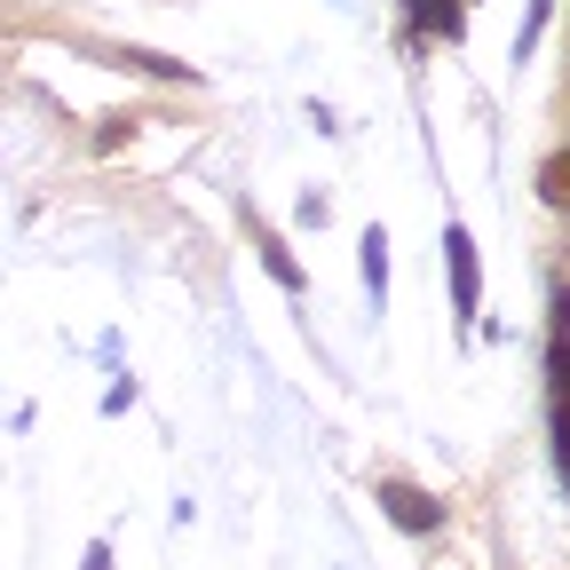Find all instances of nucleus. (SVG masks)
<instances>
[{
  "label": "nucleus",
  "mask_w": 570,
  "mask_h": 570,
  "mask_svg": "<svg viewBox=\"0 0 570 570\" xmlns=\"http://www.w3.org/2000/svg\"><path fill=\"white\" fill-rule=\"evenodd\" d=\"M444 254H452V309H460V317H475L483 285H475V246H468V230H460V223L444 230Z\"/></svg>",
  "instance_id": "obj_2"
},
{
  "label": "nucleus",
  "mask_w": 570,
  "mask_h": 570,
  "mask_svg": "<svg viewBox=\"0 0 570 570\" xmlns=\"http://www.w3.org/2000/svg\"><path fill=\"white\" fill-rule=\"evenodd\" d=\"M246 223H254V246H262V262H269V277L285 285V294H302V269H294V254H285V246H277V230L262 223V214H254V206H246Z\"/></svg>",
  "instance_id": "obj_3"
},
{
  "label": "nucleus",
  "mask_w": 570,
  "mask_h": 570,
  "mask_svg": "<svg viewBox=\"0 0 570 570\" xmlns=\"http://www.w3.org/2000/svg\"><path fill=\"white\" fill-rule=\"evenodd\" d=\"M381 508H389V523H396V531H412V539H428V531L444 523L436 491H420V483H404V475H381Z\"/></svg>",
  "instance_id": "obj_1"
},
{
  "label": "nucleus",
  "mask_w": 570,
  "mask_h": 570,
  "mask_svg": "<svg viewBox=\"0 0 570 570\" xmlns=\"http://www.w3.org/2000/svg\"><path fill=\"white\" fill-rule=\"evenodd\" d=\"M80 570H111V547H104V539H96V547H88V562H80Z\"/></svg>",
  "instance_id": "obj_5"
},
{
  "label": "nucleus",
  "mask_w": 570,
  "mask_h": 570,
  "mask_svg": "<svg viewBox=\"0 0 570 570\" xmlns=\"http://www.w3.org/2000/svg\"><path fill=\"white\" fill-rule=\"evenodd\" d=\"M365 294H373V302L389 294V238H381V230H365Z\"/></svg>",
  "instance_id": "obj_4"
}]
</instances>
